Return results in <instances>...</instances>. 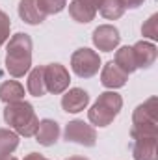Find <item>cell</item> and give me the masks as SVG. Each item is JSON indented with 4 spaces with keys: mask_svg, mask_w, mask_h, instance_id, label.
<instances>
[{
    "mask_svg": "<svg viewBox=\"0 0 158 160\" xmlns=\"http://www.w3.org/2000/svg\"><path fill=\"white\" fill-rule=\"evenodd\" d=\"M32 67V38L28 34H15L6 45V71L13 78L24 77Z\"/></svg>",
    "mask_w": 158,
    "mask_h": 160,
    "instance_id": "obj_1",
    "label": "cell"
},
{
    "mask_svg": "<svg viewBox=\"0 0 158 160\" xmlns=\"http://www.w3.org/2000/svg\"><path fill=\"white\" fill-rule=\"evenodd\" d=\"M4 121L9 125V128L24 138H32L36 134V128L39 125V119L36 116V110L30 102L19 101V102H9L4 108Z\"/></svg>",
    "mask_w": 158,
    "mask_h": 160,
    "instance_id": "obj_2",
    "label": "cell"
},
{
    "mask_svg": "<svg viewBox=\"0 0 158 160\" xmlns=\"http://www.w3.org/2000/svg\"><path fill=\"white\" fill-rule=\"evenodd\" d=\"M121 108H123V97L116 93L114 89L104 91L99 95L95 104L87 110V119L95 127H108L119 116Z\"/></svg>",
    "mask_w": 158,
    "mask_h": 160,
    "instance_id": "obj_3",
    "label": "cell"
},
{
    "mask_svg": "<svg viewBox=\"0 0 158 160\" xmlns=\"http://www.w3.org/2000/svg\"><path fill=\"white\" fill-rule=\"evenodd\" d=\"M71 69L80 78H91L101 69V56L91 48H78L71 56Z\"/></svg>",
    "mask_w": 158,
    "mask_h": 160,
    "instance_id": "obj_4",
    "label": "cell"
},
{
    "mask_svg": "<svg viewBox=\"0 0 158 160\" xmlns=\"http://www.w3.org/2000/svg\"><path fill=\"white\" fill-rule=\"evenodd\" d=\"M63 138L71 143H78L84 147H93L97 143V130L93 125L84 123L82 119H73L65 125Z\"/></svg>",
    "mask_w": 158,
    "mask_h": 160,
    "instance_id": "obj_5",
    "label": "cell"
},
{
    "mask_svg": "<svg viewBox=\"0 0 158 160\" xmlns=\"http://www.w3.org/2000/svg\"><path fill=\"white\" fill-rule=\"evenodd\" d=\"M71 84L69 71L65 69V65L62 63H48L45 65V86H47V93H54L60 95L63 93Z\"/></svg>",
    "mask_w": 158,
    "mask_h": 160,
    "instance_id": "obj_6",
    "label": "cell"
},
{
    "mask_svg": "<svg viewBox=\"0 0 158 160\" xmlns=\"http://www.w3.org/2000/svg\"><path fill=\"white\" fill-rule=\"evenodd\" d=\"M93 45L102 50V52H114L119 47V41H121V36H119V30L112 24H101L93 30Z\"/></svg>",
    "mask_w": 158,
    "mask_h": 160,
    "instance_id": "obj_7",
    "label": "cell"
},
{
    "mask_svg": "<svg viewBox=\"0 0 158 160\" xmlns=\"http://www.w3.org/2000/svg\"><path fill=\"white\" fill-rule=\"evenodd\" d=\"M132 125H158V99L155 95L136 106Z\"/></svg>",
    "mask_w": 158,
    "mask_h": 160,
    "instance_id": "obj_8",
    "label": "cell"
},
{
    "mask_svg": "<svg viewBox=\"0 0 158 160\" xmlns=\"http://www.w3.org/2000/svg\"><path fill=\"white\" fill-rule=\"evenodd\" d=\"M132 52H134V60H136L138 69H149L151 65H155L158 58L156 45L151 41H138L132 47Z\"/></svg>",
    "mask_w": 158,
    "mask_h": 160,
    "instance_id": "obj_9",
    "label": "cell"
},
{
    "mask_svg": "<svg viewBox=\"0 0 158 160\" xmlns=\"http://www.w3.org/2000/svg\"><path fill=\"white\" fill-rule=\"evenodd\" d=\"M89 104V93L84 91L82 88H71L63 97H62V108L67 114H78L86 110Z\"/></svg>",
    "mask_w": 158,
    "mask_h": 160,
    "instance_id": "obj_10",
    "label": "cell"
},
{
    "mask_svg": "<svg viewBox=\"0 0 158 160\" xmlns=\"http://www.w3.org/2000/svg\"><path fill=\"white\" fill-rule=\"evenodd\" d=\"M128 80V75L119 69L116 65V62H108L106 65H102V71H101V84L108 89H117V88H123Z\"/></svg>",
    "mask_w": 158,
    "mask_h": 160,
    "instance_id": "obj_11",
    "label": "cell"
},
{
    "mask_svg": "<svg viewBox=\"0 0 158 160\" xmlns=\"http://www.w3.org/2000/svg\"><path fill=\"white\" fill-rule=\"evenodd\" d=\"M34 136H36L37 143L45 145V147H50L60 140V125L54 119H41Z\"/></svg>",
    "mask_w": 158,
    "mask_h": 160,
    "instance_id": "obj_12",
    "label": "cell"
},
{
    "mask_svg": "<svg viewBox=\"0 0 158 160\" xmlns=\"http://www.w3.org/2000/svg\"><path fill=\"white\" fill-rule=\"evenodd\" d=\"M19 17H21L26 24H32V26H37V24H41V22L47 19V17L39 11L36 0H21V2H19Z\"/></svg>",
    "mask_w": 158,
    "mask_h": 160,
    "instance_id": "obj_13",
    "label": "cell"
},
{
    "mask_svg": "<svg viewBox=\"0 0 158 160\" xmlns=\"http://www.w3.org/2000/svg\"><path fill=\"white\" fill-rule=\"evenodd\" d=\"M134 160H158V140H134Z\"/></svg>",
    "mask_w": 158,
    "mask_h": 160,
    "instance_id": "obj_14",
    "label": "cell"
},
{
    "mask_svg": "<svg viewBox=\"0 0 158 160\" xmlns=\"http://www.w3.org/2000/svg\"><path fill=\"white\" fill-rule=\"evenodd\" d=\"M0 101L9 104V102H19L24 101V88L17 80H6L0 84Z\"/></svg>",
    "mask_w": 158,
    "mask_h": 160,
    "instance_id": "obj_15",
    "label": "cell"
},
{
    "mask_svg": "<svg viewBox=\"0 0 158 160\" xmlns=\"http://www.w3.org/2000/svg\"><path fill=\"white\" fill-rule=\"evenodd\" d=\"M28 93L34 97H45L47 95V86H45V65H37L30 71L28 82H26Z\"/></svg>",
    "mask_w": 158,
    "mask_h": 160,
    "instance_id": "obj_16",
    "label": "cell"
},
{
    "mask_svg": "<svg viewBox=\"0 0 158 160\" xmlns=\"http://www.w3.org/2000/svg\"><path fill=\"white\" fill-rule=\"evenodd\" d=\"M69 15H71L73 21H77L80 24H87V22H91L95 19L97 11L91 9L89 6H86L82 0H73L69 4Z\"/></svg>",
    "mask_w": 158,
    "mask_h": 160,
    "instance_id": "obj_17",
    "label": "cell"
},
{
    "mask_svg": "<svg viewBox=\"0 0 158 160\" xmlns=\"http://www.w3.org/2000/svg\"><path fill=\"white\" fill-rule=\"evenodd\" d=\"M116 65L119 69H123L126 75H132L134 71H138L136 67V60H134V52H132V47H121L116 50V58H114Z\"/></svg>",
    "mask_w": 158,
    "mask_h": 160,
    "instance_id": "obj_18",
    "label": "cell"
},
{
    "mask_svg": "<svg viewBox=\"0 0 158 160\" xmlns=\"http://www.w3.org/2000/svg\"><path fill=\"white\" fill-rule=\"evenodd\" d=\"M101 15L108 21H116V19H121L123 13H125V6H123V0H102L101 6Z\"/></svg>",
    "mask_w": 158,
    "mask_h": 160,
    "instance_id": "obj_19",
    "label": "cell"
},
{
    "mask_svg": "<svg viewBox=\"0 0 158 160\" xmlns=\"http://www.w3.org/2000/svg\"><path fill=\"white\" fill-rule=\"evenodd\" d=\"M19 147V134L11 128H0V155H11Z\"/></svg>",
    "mask_w": 158,
    "mask_h": 160,
    "instance_id": "obj_20",
    "label": "cell"
},
{
    "mask_svg": "<svg viewBox=\"0 0 158 160\" xmlns=\"http://www.w3.org/2000/svg\"><path fill=\"white\" fill-rule=\"evenodd\" d=\"M37 2V8L39 11L47 17V15H56L60 11L65 9L67 6V0H36Z\"/></svg>",
    "mask_w": 158,
    "mask_h": 160,
    "instance_id": "obj_21",
    "label": "cell"
},
{
    "mask_svg": "<svg viewBox=\"0 0 158 160\" xmlns=\"http://www.w3.org/2000/svg\"><path fill=\"white\" fill-rule=\"evenodd\" d=\"M158 15H151L143 24H141V34H143V38H149L151 41H156L158 39Z\"/></svg>",
    "mask_w": 158,
    "mask_h": 160,
    "instance_id": "obj_22",
    "label": "cell"
},
{
    "mask_svg": "<svg viewBox=\"0 0 158 160\" xmlns=\"http://www.w3.org/2000/svg\"><path fill=\"white\" fill-rule=\"evenodd\" d=\"M9 30H11V21L6 11L0 9V47L9 39Z\"/></svg>",
    "mask_w": 158,
    "mask_h": 160,
    "instance_id": "obj_23",
    "label": "cell"
},
{
    "mask_svg": "<svg viewBox=\"0 0 158 160\" xmlns=\"http://www.w3.org/2000/svg\"><path fill=\"white\" fill-rule=\"evenodd\" d=\"M143 2H145V0H123V6H125V9H136V8H140Z\"/></svg>",
    "mask_w": 158,
    "mask_h": 160,
    "instance_id": "obj_24",
    "label": "cell"
},
{
    "mask_svg": "<svg viewBox=\"0 0 158 160\" xmlns=\"http://www.w3.org/2000/svg\"><path fill=\"white\" fill-rule=\"evenodd\" d=\"M82 2H84V4H86V6H89V8H91V9H95V11H97V9H99V6H101V2H102V0H82Z\"/></svg>",
    "mask_w": 158,
    "mask_h": 160,
    "instance_id": "obj_25",
    "label": "cell"
},
{
    "mask_svg": "<svg viewBox=\"0 0 158 160\" xmlns=\"http://www.w3.org/2000/svg\"><path fill=\"white\" fill-rule=\"evenodd\" d=\"M24 160H48V158H45L39 153H28V155L24 157Z\"/></svg>",
    "mask_w": 158,
    "mask_h": 160,
    "instance_id": "obj_26",
    "label": "cell"
},
{
    "mask_svg": "<svg viewBox=\"0 0 158 160\" xmlns=\"http://www.w3.org/2000/svg\"><path fill=\"white\" fill-rule=\"evenodd\" d=\"M65 160H89V158H86V157H80V155H75V157H69V158H65Z\"/></svg>",
    "mask_w": 158,
    "mask_h": 160,
    "instance_id": "obj_27",
    "label": "cell"
},
{
    "mask_svg": "<svg viewBox=\"0 0 158 160\" xmlns=\"http://www.w3.org/2000/svg\"><path fill=\"white\" fill-rule=\"evenodd\" d=\"M0 160H17L15 157H9V155H0Z\"/></svg>",
    "mask_w": 158,
    "mask_h": 160,
    "instance_id": "obj_28",
    "label": "cell"
}]
</instances>
